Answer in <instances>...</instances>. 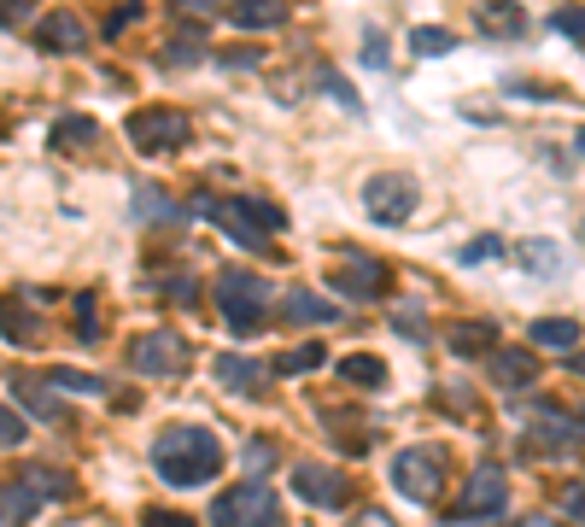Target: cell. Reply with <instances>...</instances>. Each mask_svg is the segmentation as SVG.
<instances>
[{
  "label": "cell",
  "mask_w": 585,
  "mask_h": 527,
  "mask_svg": "<svg viewBox=\"0 0 585 527\" xmlns=\"http://www.w3.org/2000/svg\"><path fill=\"white\" fill-rule=\"evenodd\" d=\"M153 469L164 475V486H212L223 475V440L199 422H176L153 440Z\"/></svg>",
  "instance_id": "obj_1"
},
{
  "label": "cell",
  "mask_w": 585,
  "mask_h": 527,
  "mask_svg": "<svg viewBox=\"0 0 585 527\" xmlns=\"http://www.w3.org/2000/svg\"><path fill=\"white\" fill-rule=\"evenodd\" d=\"M212 293H217L223 322H228L240 340H253V334L264 329V299H269V281H264V276H253V270H223Z\"/></svg>",
  "instance_id": "obj_2"
},
{
  "label": "cell",
  "mask_w": 585,
  "mask_h": 527,
  "mask_svg": "<svg viewBox=\"0 0 585 527\" xmlns=\"http://www.w3.org/2000/svg\"><path fill=\"white\" fill-rule=\"evenodd\" d=\"M199 211H212L240 247H264L276 229H287V217L276 206H258V199H199Z\"/></svg>",
  "instance_id": "obj_3"
},
{
  "label": "cell",
  "mask_w": 585,
  "mask_h": 527,
  "mask_svg": "<svg viewBox=\"0 0 585 527\" xmlns=\"http://www.w3.org/2000/svg\"><path fill=\"white\" fill-rule=\"evenodd\" d=\"M392 486H399V498L410 504H433L439 498V480H445V457L433 452V445H404L399 457H392Z\"/></svg>",
  "instance_id": "obj_4"
},
{
  "label": "cell",
  "mask_w": 585,
  "mask_h": 527,
  "mask_svg": "<svg viewBox=\"0 0 585 527\" xmlns=\"http://www.w3.org/2000/svg\"><path fill=\"white\" fill-rule=\"evenodd\" d=\"M65 493H71V475L30 469L24 480L0 486V527H24V521L41 510V498H65Z\"/></svg>",
  "instance_id": "obj_5"
},
{
  "label": "cell",
  "mask_w": 585,
  "mask_h": 527,
  "mask_svg": "<svg viewBox=\"0 0 585 527\" xmlns=\"http://www.w3.org/2000/svg\"><path fill=\"white\" fill-rule=\"evenodd\" d=\"M212 527H281V510L269 498V486L246 480V486H228L212 504Z\"/></svg>",
  "instance_id": "obj_6"
},
{
  "label": "cell",
  "mask_w": 585,
  "mask_h": 527,
  "mask_svg": "<svg viewBox=\"0 0 585 527\" xmlns=\"http://www.w3.org/2000/svg\"><path fill=\"white\" fill-rule=\"evenodd\" d=\"M510 510V475L497 469V463H480V469L469 475V486H463V498H456V516L463 521H497Z\"/></svg>",
  "instance_id": "obj_7"
},
{
  "label": "cell",
  "mask_w": 585,
  "mask_h": 527,
  "mask_svg": "<svg viewBox=\"0 0 585 527\" xmlns=\"http://www.w3.org/2000/svg\"><path fill=\"white\" fill-rule=\"evenodd\" d=\"M415 182L410 176H369L363 182V211L381 223V229H399V223H410V211H415Z\"/></svg>",
  "instance_id": "obj_8"
},
{
  "label": "cell",
  "mask_w": 585,
  "mask_h": 527,
  "mask_svg": "<svg viewBox=\"0 0 585 527\" xmlns=\"http://www.w3.org/2000/svg\"><path fill=\"white\" fill-rule=\"evenodd\" d=\"M123 135H130V147L135 153H164V147H182L187 141V117L182 112H171V106H146V112H135L130 124H123Z\"/></svg>",
  "instance_id": "obj_9"
},
{
  "label": "cell",
  "mask_w": 585,
  "mask_h": 527,
  "mask_svg": "<svg viewBox=\"0 0 585 527\" xmlns=\"http://www.w3.org/2000/svg\"><path fill=\"white\" fill-rule=\"evenodd\" d=\"M130 370L135 375H182L187 370V340L176 329H153L130 347Z\"/></svg>",
  "instance_id": "obj_10"
},
{
  "label": "cell",
  "mask_w": 585,
  "mask_h": 527,
  "mask_svg": "<svg viewBox=\"0 0 585 527\" xmlns=\"http://www.w3.org/2000/svg\"><path fill=\"white\" fill-rule=\"evenodd\" d=\"M292 493H299L310 510H340L351 486L333 463H299V469H292Z\"/></svg>",
  "instance_id": "obj_11"
},
{
  "label": "cell",
  "mask_w": 585,
  "mask_h": 527,
  "mask_svg": "<svg viewBox=\"0 0 585 527\" xmlns=\"http://www.w3.org/2000/svg\"><path fill=\"white\" fill-rule=\"evenodd\" d=\"M328 281H333L346 299H358V306H369V299H387V264H381V258H363V252L340 258V270H333Z\"/></svg>",
  "instance_id": "obj_12"
},
{
  "label": "cell",
  "mask_w": 585,
  "mask_h": 527,
  "mask_svg": "<svg viewBox=\"0 0 585 527\" xmlns=\"http://www.w3.org/2000/svg\"><path fill=\"white\" fill-rule=\"evenodd\" d=\"M585 440V416H568V411H538L533 416V428H527V452H574V445Z\"/></svg>",
  "instance_id": "obj_13"
},
{
  "label": "cell",
  "mask_w": 585,
  "mask_h": 527,
  "mask_svg": "<svg viewBox=\"0 0 585 527\" xmlns=\"http://www.w3.org/2000/svg\"><path fill=\"white\" fill-rule=\"evenodd\" d=\"M474 24L492 35V42H521L527 35V12L515 7V0H486V7L474 12Z\"/></svg>",
  "instance_id": "obj_14"
},
{
  "label": "cell",
  "mask_w": 585,
  "mask_h": 527,
  "mask_svg": "<svg viewBox=\"0 0 585 527\" xmlns=\"http://www.w3.org/2000/svg\"><path fill=\"white\" fill-rule=\"evenodd\" d=\"M35 48H41V53H82L89 42H82V24H76L71 12H48V18L35 24Z\"/></svg>",
  "instance_id": "obj_15"
},
{
  "label": "cell",
  "mask_w": 585,
  "mask_h": 527,
  "mask_svg": "<svg viewBox=\"0 0 585 527\" xmlns=\"http://www.w3.org/2000/svg\"><path fill=\"white\" fill-rule=\"evenodd\" d=\"M486 363H492V381L497 388H533L538 381V363H533V352H515V347H497V352H486Z\"/></svg>",
  "instance_id": "obj_16"
},
{
  "label": "cell",
  "mask_w": 585,
  "mask_h": 527,
  "mask_svg": "<svg viewBox=\"0 0 585 527\" xmlns=\"http://www.w3.org/2000/svg\"><path fill=\"white\" fill-rule=\"evenodd\" d=\"M228 24H240V30H281L287 24V0H235V7H228Z\"/></svg>",
  "instance_id": "obj_17"
},
{
  "label": "cell",
  "mask_w": 585,
  "mask_h": 527,
  "mask_svg": "<svg viewBox=\"0 0 585 527\" xmlns=\"http://www.w3.org/2000/svg\"><path fill=\"white\" fill-rule=\"evenodd\" d=\"M527 334H533L538 352H574L579 347V322L574 317H538Z\"/></svg>",
  "instance_id": "obj_18"
},
{
  "label": "cell",
  "mask_w": 585,
  "mask_h": 527,
  "mask_svg": "<svg viewBox=\"0 0 585 527\" xmlns=\"http://www.w3.org/2000/svg\"><path fill=\"white\" fill-rule=\"evenodd\" d=\"M212 370H217V381H223L228 393H258V388H264V370H258L253 358H235V352H223V358L212 363Z\"/></svg>",
  "instance_id": "obj_19"
},
{
  "label": "cell",
  "mask_w": 585,
  "mask_h": 527,
  "mask_svg": "<svg viewBox=\"0 0 585 527\" xmlns=\"http://www.w3.org/2000/svg\"><path fill=\"white\" fill-rule=\"evenodd\" d=\"M451 352L456 358H486V352H497V322H463V329H451Z\"/></svg>",
  "instance_id": "obj_20"
},
{
  "label": "cell",
  "mask_w": 585,
  "mask_h": 527,
  "mask_svg": "<svg viewBox=\"0 0 585 527\" xmlns=\"http://www.w3.org/2000/svg\"><path fill=\"white\" fill-rule=\"evenodd\" d=\"M12 393H18V404H24L30 416H41V422H59V416H65V411H59V399L41 388L35 375H12Z\"/></svg>",
  "instance_id": "obj_21"
},
{
  "label": "cell",
  "mask_w": 585,
  "mask_h": 527,
  "mask_svg": "<svg viewBox=\"0 0 585 527\" xmlns=\"http://www.w3.org/2000/svg\"><path fill=\"white\" fill-rule=\"evenodd\" d=\"M35 317L18 306V299H0V340H12V347H35Z\"/></svg>",
  "instance_id": "obj_22"
},
{
  "label": "cell",
  "mask_w": 585,
  "mask_h": 527,
  "mask_svg": "<svg viewBox=\"0 0 585 527\" xmlns=\"http://www.w3.org/2000/svg\"><path fill=\"white\" fill-rule=\"evenodd\" d=\"M281 311H287V322H333V317H340V311H333L328 306V299H317V293H287L281 299Z\"/></svg>",
  "instance_id": "obj_23"
},
{
  "label": "cell",
  "mask_w": 585,
  "mask_h": 527,
  "mask_svg": "<svg viewBox=\"0 0 585 527\" xmlns=\"http://www.w3.org/2000/svg\"><path fill=\"white\" fill-rule=\"evenodd\" d=\"M340 375H346V381H358V388H369V393H374V388H387V363H381V358H369V352L346 358V363H340Z\"/></svg>",
  "instance_id": "obj_24"
},
{
  "label": "cell",
  "mask_w": 585,
  "mask_h": 527,
  "mask_svg": "<svg viewBox=\"0 0 585 527\" xmlns=\"http://www.w3.org/2000/svg\"><path fill=\"white\" fill-rule=\"evenodd\" d=\"M322 358H328V352L317 347V340H305V347H292V352H281V358H276V375H310Z\"/></svg>",
  "instance_id": "obj_25"
},
{
  "label": "cell",
  "mask_w": 585,
  "mask_h": 527,
  "mask_svg": "<svg viewBox=\"0 0 585 527\" xmlns=\"http://www.w3.org/2000/svg\"><path fill=\"white\" fill-rule=\"evenodd\" d=\"M410 48H415V59H439V53H451L456 48V35L451 30H439V24H422L410 35Z\"/></svg>",
  "instance_id": "obj_26"
},
{
  "label": "cell",
  "mask_w": 585,
  "mask_h": 527,
  "mask_svg": "<svg viewBox=\"0 0 585 527\" xmlns=\"http://www.w3.org/2000/svg\"><path fill=\"white\" fill-rule=\"evenodd\" d=\"M89 141H94L89 117H59L53 124V147H89Z\"/></svg>",
  "instance_id": "obj_27"
},
{
  "label": "cell",
  "mask_w": 585,
  "mask_h": 527,
  "mask_svg": "<svg viewBox=\"0 0 585 527\" xmlns=\"http://www.w3.org/2000/svg\"><path fill=\"white\" fill-rule=\"evenodd\" d=\"M521 264H527V270H562V252L551 247V240H527V247H521Z\"/></svg>",
  "instance_id": "obj_28"
},
{
  "label": "cell",
  "mask_w": 585,
  "mask_h": 527,
  "mask_svg": "<svg viewBox=\"0 0 585 527\" xmlns=\"http://www.w3.org/2000/svg\"><path fill=\"white\" fill-rule=\"evenodd\" d=\"M53 388H59V393H106V381L76 375V370H53Z\"/></svg>",
  "instance_id": "obj_29"
},
{
  "label": "cell",
  "mask_w": 585,
  "mask_h": 527,
  "mask_svg": "<svg viewBox=\"0 0 585 527\" xmlns=\"http://www.w3.org/2000/svg\"><path fill=\"white\" fill-rule=\"evenodd\" d=\"M551 30L574 35V42H585V7H556V12H551Z\"/></svg>",
  "instance_id": "obj_30"
},
{
  "label": "cell",
  "mask_w": 585,
  "mask_h": 527,
  "mask_svg": "<svg viewBox=\"0 0 585 527\" xmlns=\"http://www.w3.org/2000/svg\"><path fill=\"white\" fill-rule=\"evenodd\" d=\"M363 65H369V71H381V65H387V35H381V24H369V30H363Z\"/></svg>",
  "instance_id": "obj_31"
},
{
  "label": "cell",
  "mask_w": 585,
  "mask_h": 527,
  "mask_svg": "<svg viewBox=\"0 0 585 527\" xmlns=\"http://www.w3.org/2000/svg\"><path fill=\"white\" fill-rule=\"evenodd\" d=\"M76 334L89 340V347L100 340V322H94V293H76Z\"/></svg>",
  "instance_id": "obj_32"
},
{
  "label": "cell",
  "mask_w": 585,
  "mask_h": 527,
  "mask_svg": "<svg viewBox=\"0 0 585 527\" xmlns=\"http://www.w3.org/2000/svg\"><path fill=\"white\" fill-rule=\"evenodd\" d=\"M269 463H276V445H269V440H253V445H246V469H253V480L269 469Z\"/></svg>",
  "instance_id": "obj_33"
},
{
  "label": "cell",
  "mask_w": 585,
  "mask_h": 527,
  "mask_svg": "<svg viewBox=\"0 0 585 527\" xmlns=\"http://www.w3.org/2000/svg\"><path fill=\"white\" fill-rule=\"evenodd\" d=\"M322 89H328L333 100H340V106H351V117H363V100L351 94V89H346V83H340V76H333V71H322Z\"/></svg>",
  "instance_id": "obj_34"
},
{
  "label": "cell",
  "mask_w": 585,
  "mask_h": 527,
  "mask_svg": "<svg viewBox=\"0 0 585 527\" xmlns=\"http://www.w3.org/2000/svg\"><path fill=\"white\" fill-rule=\"evenodd\" d=\"M497 252H504V247H497L492 235H480V240H469V247L456 252V258H463V264H486V258H497Z\"/></svg>",
  "instance_id": "obj_35"
},
{
  "label": "cell",
  "mask_w": 585,
  "mask_h": 527,
  "mask_svg": "<svg viewBox=\"0 0 585 527\" xmlns=\"http://www.w3.org/2000/svg\"><path fill=\"white\" fill-rule=\"evenodd\" d=\"M0 445H24V416H12L7 404H0Z\"/></svg>",
  "instance_id": "obj_36"
},
{
  "label": "cell",
  "mask_w": 585,
  "mask_h": 527,
  "mask_svg": "<svg viewBox=\"0 0 585 527\" xmlns=\"http://www.w3.org/2000/svg\"><path fill=\"white\" fill-rule=\"evenodd\" d=\"M392 329H404L410 340H428V329H422V311H415V306H404L399 317H392Z\"/></svg>",
  "instance_id": "obj_37"
},
{
  "label": "cell",
  "mask_w": 585,
  "mask_h": 527,
  "mask_svg": "<svg viewBox=\"0 0 585 527\" xmlns=\"http://www.w3.org/2000/svg\"><path fill=\"white\" fill-rule=\"evenodd\" d=\"M164 293H171L176 306H194V299H199V281H194V276H176L171 288H164Z\"/></svg>",
  "instance_id": "obj_38"
},
{
  "label": "cell",
  "mask_w": 585,
  "mask_h": 527,
  "mask_svg": "<svg viewBox=\"0 0 585 527\" xmlns=\"http://www.w3.org/2000/svg\"><path fill=\"white\" fill-rule=\"evenodd\" d=\"M510 94L515 100H556V89H545V83H510Z\"/></svg>",
  "instance_id": "obj_39"
},
{
  "label": "cell",
  "mask_w": 585,
  "mask_h": 527,
  "mask_svg": "<svg viewBox=\"0 0 585 527\" xmlns=\"http://www.w3.org/2000/svg\"><path fill=\"white\" fill-rule=\"evenodd\" d=\"M135 18H141V0H130V7H123V12H112V24H106V35H117V30H130V24H135Z\"/></svg>",
  "instance_id": "obj_40"
},
{
  "label": "cell",
  "mask_w": 585,
  "mask_h": 527,
  "mask_svg": "<svg viewBox=\"0 0 585 527\" xmlns=\"http://www.w3.org/2000/svg\"><path fill=\"white\" fill-rule=\"evenodd\" d=\"M562 504H568V516L585 527V486H568V498H562Z\"/></svg>",
  "instance_id": "obj_41"
},
{
  "label": "cell",
  "mask_w": 585,
  "mask_h": 527,
  "mask_svg": "<svg viewBox=\"0 0 585 527\" xmlns=\"http://www.w3.org/2000/svg\"><path fill=\"white\" fill-rule=\"evenodd\" d=\"M146 527H199V521H187V516H164V510H146Z\"/></svg>",
  "instance_id": "obj_42"
},
{
  "label": "cell",
  "mask_w": 585,
  "mask_h": 527,
  "mask_svg": "<svg viewBox=\"0 0 585 527\" xmlns=\"http://www.w3.org/2000/svg\"><path fill=\"white\" fill-rule=\"evenodd\" d=\"M258 59H264L258 48H240V53H223V65H235V71H240V65H258Z\"/></svg>",
  "instance_id": "obj_43"
},
{
  "label": "cell",
  "mask_w": 585,
  "mask_h": 527,
  "mask_svg": "<svg viewBox=\"0 0 585 527\" xmlns=\"http://www.w3.org/2000/svg\"><path fill=\"white\" fill-rule=\"evenodd\" d=\"M30 7H18V0H0V24H24Z\"/></svg>",
  "instance_id": "obj_44"
},
{
  "label": "cell",
  "mask_w": 585,
  "mask_h": 527,
  "mask_svg": "<svg viewBox=\"0 0 585 527\" xmlns=\"http://www.w3.org/2000/svg\"><path fill=\"white\" fill-rule=\"evenodd\" d=\"M568 370H574V375H585V352H574V363H568Z\"/></svg>",
  "instance_id": "obj_45"
},
{
  "label": "cell",
  "mask_w": 585,
  "mask_h": 527,
  "mask_svg": "<svg viewBox=\"0 0 585 527\" xmlns=\"http://www.w3.org/2000/svg\"><path fill=\"white\" fill-rule=\"evenodd\" d=\"M574 147H579V153H585V130H579V135H574Z\"/></svg>",
  "instance_id": "obj_46"
}]
</instances>
